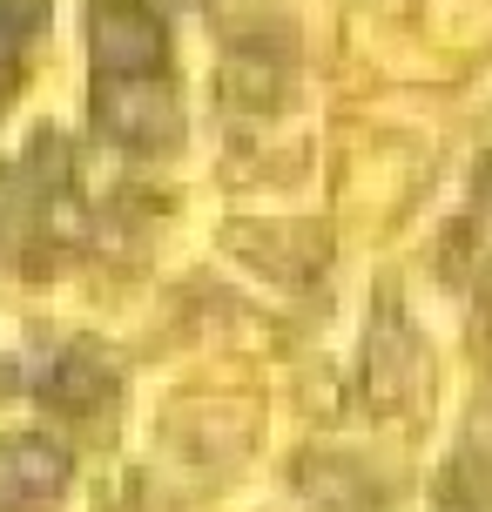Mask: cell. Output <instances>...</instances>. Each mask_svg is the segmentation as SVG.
I'll return each mask as SVG.
<instances>
[{"mask_svg":"<svg viewBox=\"0 0 492 512\" xmlns=\"http://www.w3.org/2000/svg\"><path fill=\"white\" fill-rule=\"evenodd\" d=\"M61 486V459H54L48 445H0V506H34V499H48Z\"/></svg>","mask_w":492,"mask_h":512,"instance_id":"obj_1","label":"cell"},{"mask_svg":"<svg viewBox=\"0 0 492 512\" xmlns=\"http://www.w3.org/2000/svg\"><path fill=\"white\" fill-rule=\"evenodd\" d=\"M156 27L149 21H108L102 27V54L108 61H115V68H149V61H156Z\"/></svg>","mask_w":492,"mask_h":512,"instance_id":"obj_2","label":"cell"}]
</instances>
